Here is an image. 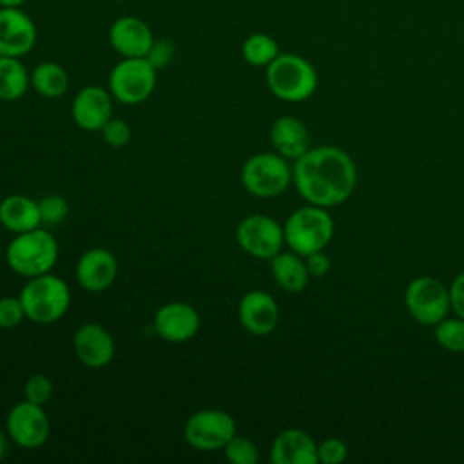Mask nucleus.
<instances>
[{"label":"nucleus","mask_w":464,"mask_h":464,"mask_svg":"<svg viewBox=\"0 0 464 464\" xmlns=\"http://www.w3.org/2000/svg\"><path fill=\"white\" fill-rule=\"evenodd\" d=\"M292 181L304 201L330 208L352 196L357 183V167L343 149L323 145L308 149L294 161Z\"/></svg>","instance_id":"f257e3e1"},{"label":"nucleus","mask_w":464,"mask_h":464,"mask_svg":"<svg viewBox=\"0 0 464 464\" xmlns=\"http://www.w3.org/2000/svg\"><path fill=\"white\" fill-rule=\"evenodd\" d=\"M56 259L58 241L42 227L16 234L5 250L9 268L25 279L51 272Z\"/></svg>","instance_id":"f03ea898"},{"label":"nucleus","mask_w":464,"mask_h":464,"mask_svg":"<svg viewBox=\"0 0 464 464\" xmlns=\"http://www.w3.org/2000/svg\"><path fill=\"white\" fill-rule=\"evenodd\" d=\"M25 317L36 324H51L58 321L71 304V290L67 283L47 272L29 277L18 294Z\"/></svg>","instance_id":"7ed1b4c3"},{"label":"nucleus","mask_w":464,"mask_h":464,"mask_svg":"<svg viewBox=\"0 0 464 464\" xmlns=\"http://www.w3.org/2000/svg\"><path fill=\"white\" fill-rule=\"evenodd\" d=\"M266 85L270 92L283 102H304L317 89L315 67L294 53H279L266 65Z\"/></svg>","instance_id":"20e7f679"},{"label":"nucleus","mask_w":464,"mask_h":464,"mask_svg":"<svg viewBox=\"0 0 464 464\" xmlns=\"http://www.w3.org/2000/svg\"><path fill=\"white\" fill-rule=\"evenodd\" d=\"M334 219L328 210L317 205H304L294 210L283 225L285 243L292 252L308 256L323 250L334 237Z\"/></svg>","instance_id":"39448f33"},{"label":"nucleus","mask_w":464,"mask_h":464,"mask_svg":"<svg viewBox=\"0 0 464 464\" xmlns=\"http://www.w3.org/2000/svg\"><path fill=\"white\" fill-rule=\"evenodd\" d=\"M292 181L288 161L277 152H259L250 156L241 167V183L252 196L276 198Z\"/></svg>","instance_id":"423d86ee"},{"label":"nucleus","mask_w":464,"mask_h":464,"mask_svg":"<svg viewBox=\"0 0 464 464\" xmlns=\"http://www.w3.org/2000/svg\"><path fill=\"white\" fill-rule=\"evenodd\" d=\"M156 71L147 58H121L109 74V92L120 103H141L154 92Z\"/></svg>","instance_id":"0eeeda50"},{"label":"nucleus","mask_w":464,"mask_h":464,"mask_svg":"<svg viewBox=\"0 0 464 464\" xmlns=\"http://www.w3.org/2000/svg\"><path fill=\"white\" fill-rule=\"evenodd\" d=\"M404 304L408 314L419 324L435 326L450 314V288L430 276L415 277L404 290Z\"/></svg>","instance_id":"6e6552de"},{"label":"nucleus","mask_w":464,"mask_h":464,"mask_svg":"<svg viewBox=\"0 0 464 464\" xmlns=\"http://www.w3.org/2000/svg\"><path fill=\"white\" fill-rule=\"evenodd\" d=\"M234 435L236 420L223 410H199L192 413L183 426L187 444L199 451L223 450Z\"/></svg>","instance_id":"1a4fd4ad"},{"label":"nucleus","mask_w":464,"mask_h":464,"mask_svg":"<svg viewBox=\"0 0 464 464\" xmlns=\"http://www.w3.org/2000/svg\"><path fill=\"white\" fill-rule=\"evenodd\" d=\"M237 245L250 256L272 259L285 245L283 227L266 214H250L236 228Z\"/></svg>","instance_id":"9d476101"},{"label":"nucleus","mask_w":464,"mask_h":464,"mask_svg":"<svg viewBox=\"0 0 464 464\" xmlns=\"http://www.w3.org/2000/svg\"><path fill=\"white\" fill-rule=\"evenodd\" d=\"M5 430L9 439L25 450L40 448L51 435V420L44 406L29 401L16 402L5 419Z\"/></svg>","instance_id":"9b49d317"},{"label":"nucleus","mask_w":464,"mask_h":464,"mask_svg":"<svg viewBox=\"0 0 464 464\" xmlns=\"http://www.w3.org/2000/svg\"><path fill=\"white\" fill-rule=\"evenodd\" d=\"M38 38L31 16L20 7H0V56L22 58Z\"/></svg>","instance_id":"f8f14e48"},{"label":"nucleus","mask_w":464,"mask_h":464,"mask_svg":"<svg viewBox=\"0 0 464 464\" xmlns=\"http://www.w3.org/2000/svg\"><path fill=\"white\" fill-rule=\"evenodd\" d=\"M156 334L169 343H185L199 330L198 310L183 301H170L158 308L154 315Z\"/></svg>","instance_id":"ddd939ff"},{"label":"nucleus","mask_w":464,"mask_h":464,"mask_svg":"<svg viewBox=\"0 0 464 464\" xmlns=\"http://www.w3.org/2000/svg\"><path fill=\"white\" fill-rule=\"evenodd\" d=\"M71 116L80 129L100 132L112 118V94L100 85H87L80 89L72 100Z\"/></svg>","instance_id":"4468645a"},{"label":"nucleus","mask_w":464,"mask_h":464,"mask_svg":"<svg viewBox=\"0 0 464 464\" xmlns=\"http://www.w3.org/2000/svg\"><path fill=\"white\" fill-rule=\"evenodd\" d=\"M109 44L121 58H145L154 44V34L147 22L127 14L112 22Z\"/></svg>","instance_id":"2eb2a0df"},{"label":"nucleus","mask_w":464,"mask_h":464,"mask_svg":"<svg viewBox=\"0 0 464 464\" xmlns=\"http://www.w3.org/2000/svg\"><path fill=\"white\" fill-rule=\"evenodd\" d=\"M76 281L87 292H103L118 276V261L112 252L102 246L85 250L76 261Z\"/></svg>","instance_id":"dca6fc26"},{"label":"nucleus","mask_w":464,"mask_h":464,"mask_svg":"<svg viewBox=\"0 0 464 464\" xmlns=\"http://www.w3.org/2000/svg\"><path fill=\"white\" fill-rule=\"evenodd\" d=\"M241 326L257 337L272 334L279 321V306L276 299L265 290L246 292L237 306Z\"/></svg>","instance_id":"f3484780"},{"label":"nucleus","mask_w":464,"mask_h":464,"mask_svg":"<svg viewBox=\"0 0 464 464\" xmlns=\"http://www.w3.org/2000/svg\"><path fill=\"white\" fill-rule=\"evenodd\" d=\"M72 348L78 361L87 368L107 366L116 352V344L109 330L96 323H85L74 332Z\"/></svg>","instance_id":"a211bd4d"},{"label":"nucleus","mask_w":464,"mask_h":464,"mask_svg":"<svg viewBox=\"0 0 464 464\" xmlns=\"http://www.w3.org/2000/svg\"><path fill=\"white\" fill-rule=\"evenodd\" d=\"M270 460L274 464H315L319 462L317 444L304 430H283L272 442Z\"/></svg>","instance_id":"6ab92c4d"},{"label":"nucleus","mask_w":464,"mask_h":464,"mask_svg":"<svg viewBox=\"0 0 464 464\" xmlns=\"http://www.w3.org/2000/svg\"><path fill=\"white\" fill-rule=\"evenodd\" d=\"M270 141L285 160H297L310 149L306 125L295 116H279L270 127Z\"/></svg>","instance_id":"aec40b11"},{"label":"nucleus","mask_w":464,"mask_h":464,"mask_svg":"<svg viewBox=\"0 0 464 464\" xmlns=\"http://www.w3.org/2000/svg\"><path fill=\"white\" fill-rule=\"evenodd\" d=\"M0 223L4 228L20 234L42 225L38 201L24 194H11L0 201Z\"/></svg>","instance_id":"412c9836"},{"label":"nucleus","mask_w":464,"mask_h":464,"mask_svg":"<svg viewBox=\"0 0 464 464\" xmlns=\"http://www.w3.org/2000/svg\"><path fill=\"white\" fill-rule=\"evenodd\" d=\"M274 281L288 294H299L306 288L310 274L304 257L295 252H279L270 259Z\"/></svg>","instance_id":"4be33fe9"},{"label":"nucleus","mask_w":464,"mask_h":464,"mask_svg":"<svg viewBox=\"0 0 464 464\" xmlns=\"http://www.w3.org/2000/svg\"><path fill=\"white\" fill-rule=\"evenodd\" d=\"M31 85V72L14 56H0V100L14 102Z\"/></svg>","instance_id":"5701e85b"},{"label":"nucleus","mask_w":464,"mask_h":464,"mask_svg":"<svg viewBox=\"0 0 464 464\" xmlns=\"http://www.w3.org/2000/svg\"><path fill=\"white\" fill-rule=\"evenodd\" d=\"M31 87L44 98H60L69 87V74L56 62H42L31 71Z\"/></svg>","instance_id":"b1692460"},{"label":"nucleus","mask_w":464,"mask_h":464,"mask_svg":"<svg viewBox=\"0 0 464 464\" xmlns=\"http://www.w3.org/2000/svg\"><path fill=\"white\" fill-rule=\"evenodd\" d=\"M241 54L246 63L254 67H266L277 58L279 45L266 33H252L245 38L241 45Z\"/></svg>","instance_id":"393cba45"},{"label":"nucleus","mask_w":464,"mask_h":464,"mask_svg":"<svg viewBox=\"0 0 464 464\" xmlns=\"http://www.w3.org/2000/svg\"><path fill=\"white\" fill-rule=\"evenodd\" d=\"M435 341L448 352H464V319L462 317H444L435 326Z\"/></svg>","instance_id":"a878e982"},{"label":"nucleus","mask_w":464,"mask_h":464,"mask_svg":"<svg viewBox=\"0 0 464 464\" xmlns=\"http://www.w3.org/2000/svg\"><path fill=\"white\" fill-rule=\"evenodd\" d=\"M223 451L232 464H256L259 460V450L254 440L237 433L225 444Z\"/></svg>","instance_id":"bb28decb"},{"label":"nucleus","mask_w":464,"mask_h":464,"mask_svg":"<svg viewBox=\"0 0 464 464\" xmlns=\"http://www.w3.org/2000/svg\"><path fill=\"white\" fill-rule=\"evenodd\" d=\"M38 210H40V221L42 225H58L67 218L69 205L65 198L58 194H49L38 199Z\"/></svg>","instance_id":"cd10ccee"},{"label":"nucleus","mask_w":464,"mask_h":464,"mask_svg":"<svg viewBox=\"0 0 464 464\" xmlns=\"http://www.w3.org/2000/svg\"><path fill=\"white\" fill-rule=\"evenodd\" d=\"M24 397L25 401L44 406L45 402H49V399L53 397V382L47 375L44 373H34L31 375L25 384H24Z\"/></svg>","instance_id":"c85d7f7f"},{"label":"nucleus","mask_w":464,"mask_h":464,"mask_svg":"<svg viewBox=\"0 0 464 464\" xmlns=\"http://www.w3.org/2000/svg\"><path fill=\"white\" fill-rule=\"evenodd\" d=\"M102 134V140L109 145V147H114V149H121L125 145H129L130 141V127L127 121L120 120V118H111L100 130Z\"/></svg>","instance_id":"c756f323"},{"label":"nucleus","mask_w":464,"mask_h":464,"mask_svg":"<svg viewBox=\"0 0 464 464\" xmlns=\"http://www.w3.org/2000/svg\"><path fill=\"white\" fill-rule=\"evenodd\" d=\"M24 319L27 317L18 295L0 297V328H16Z\"/></svg>","instance_id":"7c9ffc66"},{"label":"nucleus","mask_w":464,"mask_h":464,"mask_svg":"<svg viewBox=\"0 0 464 464\" xmlns=\"http://www.w3.org/2000/svg\"><path fill=\"white\" fill-rule=\"evenodd\" d=\"M348 457V446L337 437H328L317 444V459L323 464H341Z\"/></svg>","instance_id":"2f4dec72"},{"label":"nucleus","mask_w":464,"mask_h":464,"mask_svg":"<svg viewBox=\"0 0 464 464\" xmlns=\"http://www.w3.org/2000/svg\"><path fill=\"white\" fill-rule=\"evenodd\" d=\"M174 56V47L170 42H165V40H154L150 51L147 53V60L156 67V69H161L165 67L167 63H170Z\"/></svg>","instance_id":"473e14b6"},{"label":"nucleus","mask_w":464,"mask_h":464,"mask_svg":"<svg viewBox=\"0 0 464 464\" xmlns=\"http://www.w3.org/2000/svg\"><path fill=\"white\" fill-rule=\"evenodd\" d=\"M304 263L310 277H324L330 272V257L323 250L304 256Z\"/></svg>","instance_id":"72a5a7b5"},{"label":"nucleus","mask_w":464,"mask_h":464,"mask_svg":"<svg viewBox=\"0 0 464 464\" xmlns=\"http://www.w3.org/2000/svg\"><path fill=\"white\" fill-rule=\"evenodd\" d=\"M450 299H451V310L464 319V272H460L450 286Z\"/></svg>","instance_id":"f704fd0d"},{"label":"nucleus","mask_w":464,"mask_h":464,"mask_svg":"<svg viewBox=\"0 0 464 464\" xmlns=\"http://www.w3.org/2000/svg\"><path fill=\"white\" fill-rule=\"evenodd\" d=\"M5 453H7V437H5V433L0 430V460L5 457Z\"/></svg>","instance_id":"c9c22d12"},{"label":"nucleus","mask_w":464,"mask_h":464,"mask_svg":"<svg viewBox=\"0 0 464 464\" xmlns=\"http://www.w3.org/2000/svg\"><path fill=\"white\" fill-rule=\"evenodd\" d=\"M27 0H0V7H22Z\"/></svg>","instance_id":"e433bc0d"}]
</instances>
